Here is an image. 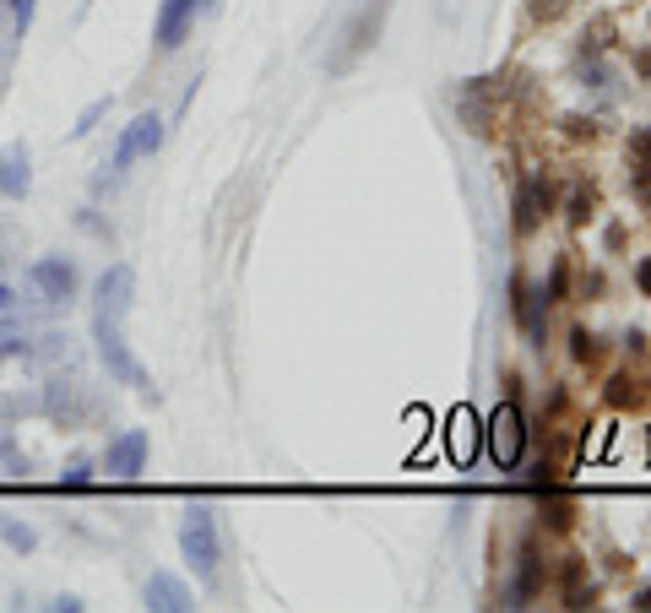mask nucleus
Segmentation results:
<instances>
[{"mask_svg":"<svg viewBox=\"0 0 651 613\" xmlns=\"http://www.w3.org/2000/svg\"><path fill=\"white\" fill-rule=\"evenodd\" d=\"M179 554H185V565L196 570L201 587L217 581L223 543H217V516H212L206 505H190V510H185V521H179Z\"/></svg>","mask_w":651,"mask_h":613,"instance_id":"1","label":"nucleus"},{"mask_svg":"<svg viewBox=\"0 0 651 613\" xmlns=\"http://www.w3.org/2000/svg\"><path fill=\"white\" fill-rule=\"evenodd\" d=\"M93 337H98V353H104L109 375H115V380H126V386H137V391H147V369H142V364L126 353L120 320H109V315H93Z\"/></svg>","mask_w":651,"mask_h":613,"instance_id":"2","label":"nucleus"},{"mask_svg":"<svg viewBox=\"0 0 651 613\" xmlns=\"http://www.w3.org/2000/svg\"><path fill=\"white\" fill-rule=\"evenodd\" d=\"M521 446H526V429H521V408H516V397H505L494 413H488V451L499 467H510V461L521 457Z\"/></svg>","mask_w":651,"mask_h":613,"instance_id":"3","label":"nucleus"},{"mask_svg":"<svg viewBox=\"0 0 651 613\" xmlns=\"http://www.w3.org/2000/svg\"><path fill=\"white\" fill-rule=\"evenodd\" d=\"M163 142V120L158 115H137L126 131H120V148H115V174L120 168H131L137 157H153Z\"/></svg>","mask_w":651,"mask_h":613,"instance_id":"4","label":"nucleus"},{"mask_svg":"<svg viewBox=\"0 0 651 613\" xmlns=\"http://www.w3.org/2000/svg\"><path fill=\"white\" fill-rule=\"evenodd\" d=\"M548 212H554V185L543 174H526L516 190V234H532Z\"/></svg>","mask_w":651,"mask_h":613,"instance_id":"5","label":"nucleus"},{"mask_svg":"<svg viewBox=\"0 0 651 613\" xmlns=\"http://www.w3.org/2000/svg\"><path fill=\"white\" fill-rule=\"evenodd\" d=\"M147 451H153L147 429H126V435L104 451V472H109V478H137V472L147 467Z\"/></svg>","mask_w":651,"mask_h":613,"instance_id":"6","label":"nucleus"},{"mask_svg":"<svg viewBox=\"0 0 651 613\" xmlns=\"http://www.w3.org/2000/svg\"><path fill=\"white\" fill-rule=\"evenodd\" d=\"M201 5H212V0H163V5H158V27H153L158 49H179V44H185V33H190V22H196V11H201Z\"/></svg>","mask_w":651,"mask_h":613,"instance_id":"7","label":"nucleus"},{"mask_svg":"<svg viewBox=\"0 0 651 613\" xmlns=\"http://www.w3.org/2000/svg\"><path fill=\"white\" fill-rule=\"evenodd\" d=\"M33 288L44 294V299H71L76 294V272H71V261H60V256H44V261H33Z\"/></svg>","mask_w":651,"mask_h":613,"instance_id":"8","label":"nucleus"},{"mask_svg":"<svg viewBox=\"0 0 651 613\" xmlns=\"http://www.w3.org/2000/svg\"><path fill=\"white\" fill-rule=\"evenodd\" d=\"M131 288H137V272H131V267H109V272L98 278V315L120 320V315L131 309Z\"/></svg>","mask_w":651,"mask_h":613,"instance_id":"9","label":"nucleus"},{"mask_svg":"<svg viewBox=\"0 0 651 613\" xmlns=\"http://www.w3.org/2000/svg\"><path fill=\"white\" fill-rule=\"evenodd\" d=\"M473 446H478V419H473V408H457L446 419V451L457 461H473Z\"/></svg>","mask_w":651,"mask_h":613,"instance_id":"10","label":"nucleus"},{"mask_svg":"<svg viewBox=\"0 0 651 613\" xmlns=\"http://www.w3.org/2000/svg\"><path fill=\"white\" fill-rule=\"evenodd\" d=\"M142 598H147V609H163V613L196 609V603H190V592H185V581H174V576H153Z\"/></svg>","mask_w":651,"mask_h":613,"instance_id":"11","label":"nucleus"},{"mask_svg":"<svg viewBox=\"0 0 651 613\" xmlns=\"http://www.w3.org/2000/svg\"><path fill=\"white\" fill-rule=\"evenodd\" d=\"M608 402H614V408H647V402H651V380H647V375H630V369H625V375H614V380H608Z\"/></svg>","mask_w":651,"mask_h":613,"instance_id":"12","label":"nucleus"},{"mask_svg":"<svg viewBox=\"0 0 651 613\" xmlns=\"http://www.w3.org/2000/svg\"><path fill=\"white\" fill-rule=\"evenodd\" d=\"M27 185H33L27 153H22V148H5V153H0V190H5V196H27Z\"/></svg>","mask_w":651,"mask_h":613,"instance_id":"13","label":"nucleus"},{"mask_svg":"<svg viewBox=\"0 0 651 613\" xmlns=\"http://www.w3.org/2000/svg\"><path fill=\"white\" fill-rule=\"evenodd\" d=\"M537 581H543V565H537V549L526 543V549H521V576H516V587H510V609H526V598L537 592Z\"/></svg>","mask_w":651,"mask_h":613,"instance_id":"14","label":"nucleus"},{"mask_svg":"<svg viewBox=\"0 0 651 613\" xmlns=\"http://www.w3.org/2000/svg\"><path fill=\"white\" fill-rule=\"evenodd\" d=\"M559 592H565L570 609H587V603L597 598L592 581H587V565H581V559H565V581H559Z\"/></svg>","mask_w":651,"mask_h":613,"instance_id":"15","label":"nucleus"},{"mask_svg":"<svg viewBox=\"0 0 651 613\" xmlns=\"http://www.w3.org/2000/svg\"><path fill=\"white\" fill-rule=\"evenodd\" d=\"M0 538H5V549H16V554H33V527H22V521H11V516H0Z\"/></svg>","mask_w":651,"mask_h":613,"instance_id":"16","label":"nucleus"},{"mask_svg":"<svg viewBox=\"0 0 651 613\" xmlns=\"http://www.w3.org/2000/svg\"><path fill=\"white\" fill-rule=\"evenodd\" d=\"M570 342H576V358H581V364H597V358H603V342H597L592 331H576Z\"/></svg>","mask_w":651,"mask_h":613,"instance_id":"17","label":"nucleus"},{"mask_svg":"<svg viewBox=\"0 0 651 613\" xmlns=\"http://www.w3.org/2000/svg\"><path fill=\"white\" fill-rule=\"evenodd\" d=\"M592 207H597V196H592V190H576V196H570V223H587Z\"/></svg>","mask_w":651,"mask_h":613,"instance_id":"18","label":"nucleus"},{"mask_svg":"<svg viewBox=\"0 0 651 613\" xmlns=\"http://www.w3.org/2000/svg\"><path fill=\"white\" fill-rule=\"evenodd\" d=\"M60 478H66V483H71V488H82V483H87V478H93V472H87V461H71V467H66V472H60Z\"/></svg>","mask_w":651,"mask_h":613,"instance_id":"19","label":"nucleus"},{"mask_svg":"<svg viewBox=\"0 0 651 613\" xmlns=\"http://www.w3.org/2000/svg\"><path fill=\"white\" fill-rule=\"evenodd\" d=\"M565 278H570V272H565V261H559L554 278H548V299H565Z\"/></svg>","mask_w":651,"mask_h":613,"instance_id":"20","label":"nucleus"},{"mask_svg":"<svg viewBox=\"0 0 651 613\" xmlns=\"http://www.w3.org/2000/svg\"><path fill=\"white\" fill-rule=\"evenodd\" d=\"M11 5V16H16V27H27L33 22V0H5Z\"/></svg>","mask_w":651,"mask_h":613,"instance_id":"21","label":"nucleus"},{"mask_svg":"<svg viewBox=\"0 0 651 613\" xmlns=\"http://www.w3.org/2000/svg\"><path fill=\"white\" fill-rule=\"evenodd\" d=\"M641 294H651V261L641 267Z\"/></svg>","mask_w":651,"mask_h":613,"instance_id":"22","label":"nucleus"},{"mask_svg":"<svg viewBox=\"0 0 651 613\" xmlns=\"http://www.w3.org/2000/svg\"><path fill=\"white\" fill-rule=\"evenodd\" d=\"M636 609H651V587L647 592H636Z\"/></svg>","mask_w":651,"mask_h":613,"instance_id":"23","label":"nucleus"}]
</instances>
